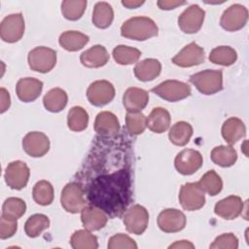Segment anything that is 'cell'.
Listing matches in <instances>:
<instances>
[{"instance_id": "6da1fadb", "label": "cell", "mask_w": 249, "mask_h": 249, "mask_svg": "<svg viewBox=\"0 0 249 249\" xmlns=\"http://www.w3.org/2000/svg\"><path fill=\"white\" fill-rule=\"evenodd\" d=\"M130 194L129 172L122 169L95 178L89 188L88 197L93 206L115 218L125 210L130 201Z\"/></svg>"}, {"instance_id": "7a4b0ae2", "label": "cell", "mask_w": 249, "mask_h": 249, "mask_svg": "<svg viewBox=\"0 0 249 249\" xmlns=\"http://www.w3.org/2000/svg\"><path fill=\"white\" fill-rule=\"evenodd\" d=\"M156 22L147 17H134L125 20L121 26L123 37L136 41H145L158 35Z\"/></svg>"}, {"instance_id": "3957f363", "label": "cell", "mask_w": 249, "mask_h": 249, "mask_svg": "<svg viewBox=\"0 0 249 249\" xmlns=\"http://www.w3.org/2000/svg\"><path fill=\"white\" fill-rule=\"evenodd\" d=\"M190 82L203 94H214L223 89V74L221 70H204L190 77Z\"/></svg>"}, {"instance_id": "277c9868", "label": "cell", "mask_w": 249, "mask_h": 249, "mask_svg": "<svg viewBox=\"0 0 249 249\" xmlns=\"http://www.w3.org/2000/svg\"><path fill=\"white\" fill-rule=\"evenodd\" d=\"M152 91L170 102L182 100L191 95V87L183 82L176 80H167L152 89Z\"/></svg>"}, {"instance_id": "5b68a950", "label": "cell", "mask_w": 249, "mask_h": 249, "mask_svg": "<svg viewBox=\"0 0 249 249\" xmlns=\"http://www.w3.org/2000/svg\"><path fill=\"white\" fill-rule=\"evenodd\" d=\"M60 203L64 210L69 213L81 212L86 206L82 186L75 182L66 184L61 192Z\"/></svg>"}, {"instance_id": "8992f818", "label": "cell", "mask_w": 249, "mask_h": 249, "mask_svg": "<svg viewBox=\"0 0 249 249\" xmlns=\"http://www.w3.org/2000/svg\"><path fill=\"white\" fill-rule=\"evenodd\" d=\"M56 63V53L47 47H37L28 53L29 67L40 73L51 71Z\"/></svg>"}, {"instance_id": "52a82bcc", "label": "cell", "mask_w": 249, "mask_h": 249, "mask_svg": "<svg viewBox=\"0 0 249 249\" xmlns=\"http://www.w3.org/2000/svg\"><path fill=\"white\" fill-rule=\"evenodd\" d=\"M179 201L185 210H198L205 203L204 192L198 183H186L180 189Z\"/></svg>"}, {"instance_id": "ba28073f", "label": "cell", "mask_w": 249, "mask_h": 249, "mask_svg": "<svg viewBox=\"0 0 249 249\" xmlns=\"http://www.w3.org/2000/svg\"><path fill=\"white\" fill-rule=\"evenodd\" d=\"M123 221L128 232L141 234L148 227L149 213L142 205L135 204L125 211Z\"/></svg>"}, {"instance_id": "9c48e42d", "label": "cell", "mask_w": 249, "mask_h": 249, "mask_svg": "<svg viewBox=\"0 0 249 249\" xmlns=\"http://www.w3.org/2000/svg\"><path fill=\"white\" fill-rule=\"evenodd\" d=\"M24 33V19L20 13L4 18L0 25L1 39L7 43H16Z\"/></svg>"}, {"instance_id": "30bf717a", "label": "cell", "mask_w": 249, "mask_h": 249, "mask_svg": "<svg viewBox=\"0 0 249 249\" xmlns=\"http://www.w3.org/2000/svg\"><path fill=\"white\" fill-rule=\"evenodd\" d=\"M115 96L114 86L106 81L99 80L91 83L87 90V97L90 104L101 107L113 100Z\"/></svg>"}, {"instance_id": "8fae6325", "label": "cell", "mask_w": 249, "mask_h": 249, "mask_svg": "<svg viewBox=\"0 0 249 249\" xmlns=\"http://www.w3.org/2000/svg\"><path fill=\"white\" fill-rule=\"evenodd\" d=\"M247 19V9L240 4H233L223 13L220 19V24L225 30L233 32L244 27Z\"/></svg>"}, {"instance_id": "7c38bea8", "label": "cell", "mask_w": 249, "mask_h": 249, "mask_svg": "<svg viewBox=\"0 0 249 249\" xmlns=\"http://www.w3.org/2000/svg\"><path fill=\"white\" fill-rule=\"evenodd\" d=\"M205 12L198 5H191L178 18L180 29L187 34L196 33L202 26Z\"/></svg>"}, {"instance_id": "4fadbf2b", "label": "cell", "mask_w": 249, "mask_h": 249, "mask_svg": "<svg viewBox=\"0 0 249 249\" xmlns=\"http://www.w3.org/2000/svg\"><path fill=\"white\" fill-rule=\"evenodd\" d=\"M30 171L26 163L21 160H15L8 164L5 170V181L14 190H21L28 182Z\"/></svg>"}, {"instance_id": "5bb4252c", "label": "cell", "mask_w": 249, "mask_h": 249, "mask_svg": "<svg viewBox=\"0 0 249 249\" xmlns=\"http://www.w3.org/2000/svg\"><path fill=\"white\" fill-rule=\"evenodd\" d=\"M202 162V156L198 151L186 149L176 156L174 165L179 173L183 175H191L201 167Z\"/></svg>"}, {"instance_id": "9a60e30c", "label": "cell", "mask_w": 249, "mask_h": 249, "mask_svg": "<svg viewBox=\"0 0 249 249\" xmlns=\"http://www.w3.org/2000/svg\"><path fill=\"white\" fill-rule=\"evenodd\" d=\"M22 148L30 157L40 158L48 153L50 149V140L43 132L31 131L23 137Z\"/></svg>"}, {"instance_id": "2e32d148", "label": "cell", "mask_w": 249, "mask_h": 249, "mask_svg": "<svg viewBox=\"0 0 249 249\" xmlns=\"http://www.w3.org/2000/svg\"><path fill=\"white\" fill-rule=\"evenodd\" d=\"M158 226L164 232H177L186 226V216L175 208L162 210L158 216Z\"/></svg>"}, {"instance_id": "e0dca14e", "label": "cell", "mask_w": 249, "mask_h": 249, "mask_svg": "<svg viewBox=\"0 0 249 249\" xmlns=\"http://www.w3.org/2000/svg\"><path fill=\"white\" fill-rule=\"evenodd\" d=\"M204 61V50L192 42L185 46L173 58L172 62L180 67H192Z\"/></svg>"}, {"instance_id": "ac0fdd59", "label": "cell", "mask_w": 249, "mask_h": 249, "mask_svg": "<svg viewBox=\"0 0 249 249\" xmlns=\"http://www.w3.org/2000/svg\"><path fill=\"white\" fill-rule=\"evenodd\" d=\"M243 210V201L237 196H230L221 199L215 204L214 212L216 215L226 219L232 220L238 217Z\"/></svg>"}, {"instance_id": "d6986e66", "label": "cell", "mask_w": 249, "mask_h": 249, "mask_svg": "<svg viewBox=\"0 0 249 249\" xmlns=\"http://www.w3.org/2000/svg\"><path fill=\"white\" fill-rule=\"evenodd\" d=\"M43 89V83L35 78H22L18 80L16 91L19 100L23 102H32L39 97Z\"/></svg>"}, {"instance_id": "ffe728a7", "label": "cell", "mask_w": 249, "mask_h": 249, "mask_svg": "<svg viewBox=\"0 0 249 249\" xmlns=\"http://www.w3.org/2000/svg\"><path fill=\"white\" fill-rule=\"evenodd\" d=\"M149 102L148 91L139 88L127 89L123 96V104L127 112H140Z\"/></svg>"}, {"instance_id": "44dd1931", "label": "cell", "mask_w": 249, "mask_h": 249, "mask_svg": "<svg viewBox=\"0 0 249 249\" xmlns=\"http://www.w3.org/2000/svg\"><path fill=\"white\" fill-rule=\"evenodd\" d=\"M107 216L96 206H85L81 211V221L88 231H98L107 223Z\"/></svg>"}, {"instance_id": "7402d4cb", "label": "cell", "mask_w": 249, "mask_h": 249, "mask_svg": "<svg viewBox=\"0 0 249 249\" xmlns=\"http://www.w3.org/2000/svg\"><path fill=\"white\" fill-rule=\"evenodd\" d=\"M94 130L102 136L116 135L120 130V123L116 115L103 111L97 114L94 121Z\"/></svg>"}, {"instance_id": "603a6c76", "label": "cell", "mask_w": 249, "mask_h": 249, "mask_svg": "<svg viewBox=\"0 0 249 249\" xmlns=\"http://www.w3.org/2000/svg\"><path fill=\"white\" fill-rule=\"evenodd\" d=\"M81 63L89 68H98L104 66L109 60V53L105 47L95 45L82 53L80 56Z\"/></svg>"}, {"instance_id": "cb8c5ba5", "label": "cell", "mask_w": 249, "mask_h": 249, "mask_svg": "<svg viewBox=\"0 0 249 249\" xmlns=\"http://www.w3.org/2000/svg\"><path fill=\"white\" fill-rule=\"evenodd\" d=\"M170 122L169 112L162 107H157L146 118V126L153 132L162 133L168 129Z\"/></svg>"}, {"instance_id": "d4e9b609", "label": "cell", "mask_w": 249, "mask_h": 249, "mask_svg": "<svg viewBox=\"0 0 249 249\" xmlns=\"http://www.w3.org/2000/svg\"><path fill=\"white\" fill-rule=\"evenodd\" d=\"M161 71V64L158 59L155 58H146L137 62L134 67L135 77L142 81L148 82L157 78Z\"/></svg>"}, {"instance_id": "484cf974", "label": "cell", "mask_w": 249, "mask_h": 249, "mask_svg": "<svg viewBox=\"0 0 249 249\" xmlns=\"http://www.w3.org/2000/svg\"><path fill=\"white\" fill-rule=\"evenodd\" d=\"M245 132V125L238 118H230L222 125V136L231 145L244 137Z\"/></svg>"}, {"instance_id": "4316f807", "label": "cell", "mask_w": 249, "mask_h": 249, "mask_svg": "<svg viewBox=\"0 0 249 249\" xmlns=\"http://www.w3.org/2000/svg\"><path fill=\"white\" fill-rule=\"evenodd\" d=\"M89 40V38L88 35L79 31L70 30L60 34L58 42L64 50L69 52H77L83 49Z\"/></svg>"}, {"instance_id": "83f0119b", "label": "cell", "mask_w": 249, "mask_h": 249, "mask_svg": "<svg viewBox=\"0 0 249 249\" xmlns=\"http://www.w3.org/2000/svg\"><path fill=\"white\" fill-rule=\"evenodd\" d=\"M67 100L68 96L65 90L60 88H54L45 94L43 98V104L48 111L57 113L64 109L67 104Z\"/></svg>"}, {"instance_id": "f1b7e54d", "label": "cell", "mask_w": 249, "mask_h": 249, "mask_svg": "<svg viewBox=\"0 0 249 249\" xmlns=\"http://www.w3.org/2000/svg\"><path fill=\"white\" fill-rule=\"evenodd\" d=\"M114 18V12L107 2H97L92 12V23L98 28H107Z\"/></svg>"}, {"instance_id": "f546056e", "label": "cell", "mask_w": 249, "mask_h": 249, "mask_svg": "<svg viewBox=\"0 0 249 249\" xmlns=\"http://www.w3.org/2000/svg\"><path fill=\"white\" fill-rule=\"evenodd\" d=\"M193 135V127L187 122H178L168 132L169 140L177 146H185Z\"/></svg>"}, {"instance_id": "4dcf8cb0", "label": "cell", "mask_w": 249, "mask_h": 249, "mask_svg": "<svg viewBox=\"0 0 249 249\" xmlns=\"http://www.w3.org/2000/svg\"><path fill=\"white\" fill-rule=\"evenodd\" d=\"M211 160L220 166L229 167L236 161L237 153L231 146H218L212 150Z\"/></svg>"}, {"instance_id": "1f68e13d", "label": "cell", "mask_w": 249, "mask_h": 249, "mask_svg": "<svg viewBox=\"0 0 249 249\" xmlns=\"http://www.w3.org/2000/svg\"><path fill=\"white\" fill-rule=\"evenodd\" d=\"M237 59L235 50L229 46H220L213 49L209 54V60L214 64L230 66Z\"/></svg>"}, {"instance_id": "d6a6232c", "label": "cell", "mask_w": 249, "mask_h": 249, "mask_svg": "<svg viewBox=\"0 0 249 249\" xmlns=\"http://www.w3.org/2000/svg\"><path fill=\"white\" fill-rule=\"evenodd\" d=\"M89 124V114L87 111L80 107H72L67 115V124L68 127L73 131H83L87 128Z\"/></svg>"}, {"instance_id": "836d02e7", "label": "cell", "mask_w": 249, "mask_h": 249, "mask_svg": "<svg viewBox=\"0 0 249 249\" xmlns=\"http://www.w3.org/2000/svg\"><path fill=\"white\" fill-rule=\"evenodd\" d=\"M70 244L74 249H96L98 247L96 236L87 229L76 231L70 238Z\"/></svg>"}, {"instance_id": "e575fe53", "label": "cell", "mask_w": 249, "mask_h": 249, "mask_svg": "<svg viewBox=\"0 0 249 249\" xmlns=\"http://www.w3.org/2000/svg\"><path fill=\"white\" fill-rule=\"evenodd\" d=\"M33 199L40 205H49L53 200V188L52 184L46 180L37 182L32 191Z\"/></svg>"}, {"instance_id": "d590c367", "label": "cell", "mask_w": 249, "mask_h": 249, "mask_svg": "<svg viewBox=\"0 0 249 249\" xmlns=\"http://www.w3.org/2000/svg\"><path fill=\"white\" fill-rule=\"evenodd\" d=\"M50 226L49 218L44 214H34L30 216L24 225V231L27 236L37 237Z\"/></svg>"}, {"instance_id": "8d00e7d4", "label": "cell", "mask_w": 249, "mask_h": 249, "mask_svg": "<svg viewBox=\"0 0 249 249\" xmlns=\"http://www.w3.org/2000/svg\"><path fill=\"white\" fill-rule=\"evenodd\" d=\"M141 55V52L135 48L119 45L113 50L115 61L122 65H128L136 62Z\"/></svg>"}, {"instance_id": "74e56055", "label": "cell", "mask_w": 249, "mask_h": 249, "mask_svg": "<svg viewBox=\"0 0 249 249\" xmlns=\"http://www.w3.org/2000/svg\"><path fill=\"white\" fill-rule=\"evenodd\" d=\"M197 183L199 184L202 191L207 193L209 196L218 195L223 188L221 177L213 169L207 171Z\"/></svg>"}, {"instance_id": "f35d334b", "label": "cell", "mask_w": 249, "mask_h": 249, "mask_svg": "<svg viewBox=\"0 0 249 249\" xmlns=\"http://www.w3.org/2000/svg\"><path fill=\"white\" fill-rule=\"evenodd\" d=\"M86 7L85 0H65L61 4V12L66 19L77 20L83 16Z\"/></svg>"}, {"instance_id": "ab89813d", "label": "cell", "mask_w": 249, "mask_h": 249, "mask_svg": "<svg viewBox=\"0 0 249 249\" xmlns=\"http://www.w3.org/2000/svg\"><path fill=\"white\" fill-rule=\"evenodd\" d=\"M26 210L25 202L18 197H8L2 206V215L18 219Z\"/></svg>"}, {"instance_id": "60d3db41", "label": "cell", "mask_w": 249, "mask_h": 249, "mask_svg": "<svg viewBox=\"0 0 249 249\" xmlns=\"http://www.w3.org/2000/svg\"><path fill=\"white\" fill-rule=\"evenodd\" d=\"M127 131L132 135L141 134L146 127V117L141 112H127L125 116Z\"/></svg>"}, {"instance_id": "b9f144b4", "label": "cell", "mask_w": 249, "mask_h": 249, "mask_svg": "<svg viewBox=\"0 0 249 249\" xmlns=\"http://www.w3.org/2000/svg\"><path fill=\"white\" fill-rule=\"evenodd\" d=\"M237 247L238 239L231 232L219 235L210 245V248L212 249H236Z\"/></svg>"}, {"instance_id": "7bdbcfd3", "label": "cell", "mask_w": 249, "mask_h": 249, "mask_svg": "<svg viewBox=\"0 0 249 249\" xmlns=\"http://www.w3.org/2000/svg\"><path fill=\"white\" fill-rule=\"evenodd\" d=\"M109 249H119V248H127V249H136L137 244L135 241L130 238L128 235L124 233H118L110 237L108 241Z\"/></svg>"}, {"instance_id": "ee69618b", "label": "cell", "mask_w": 249, "mask_h": 249, "mask_svg": "<svg viewBox=\"0 0 249 249\" xmlns=\"http://www.w3.org/2000/svg\"><path fill=\"white\" fill-rule=\"evenodd\" d=\"M18 230V222L16 218L1 215L0 219V238L7 239L13 236Z\"/></svg>"}, {"instance_id": "f6af8a7d", "label": "cell", "mask_w": 249, "mask_h": 249, "mask_svg": "<svg viewBox=\"0 0 249 249\" xmlns=\"http://www.w3.org/2000/svg\"><path fill=\"white\" fill-rule=\"evenodd\" d=\"M0 97H1V102H0V112L4 113L7 111L11 105V98L10 94L7 89L4 88L0 89Z\"/></svg>"}, {"instance_id": "bcb514c9", "label": "cell", "mask_w": 249, "mask_h": 249, "mask_svg": "<svg viewBox=\"0 0 249 249\" xmlns=\"http://www.w3.org/2000/svg\"><path fill=\"white\" fill-rule=\"evenodd\" d=\"M158 6L160 9L161 10H172L175 9L179 6L185 5L186 2L185 1H171V0H160L158 1Z\"/></svg>"}, {"instance_id": "7dc6e473", "label": "cell", "mask_w": 249, "mask_h": 249, "mask_svg": "<svg viewBox=\"0 0 249 249\" xmlns=\"http://www.w3.org/2000/svg\"><path fill=\"white\" fill-rule=\"evenodd\" d=\"M169 248H195V245L192 243V242H190V241H188V240H180V241H176V242H174L173 244H171V245H169Z\"/></svg>"}, {"instance_id": "c3c4849f", "label": "cell", "mask_w": 249, "mask_h": 249, "mask_svg": "<svg viewBox=\"0 0 249 249\" xmlns=\"http://www.w3.org/2000/svg\"><path fill=\"white\" fill-rule=\"evenodd\" d=\"M145 1H137V0H124L122 1V4L126 7L127 9H136L139 6L143 5Z\"/></svg>"}]
</instances>
